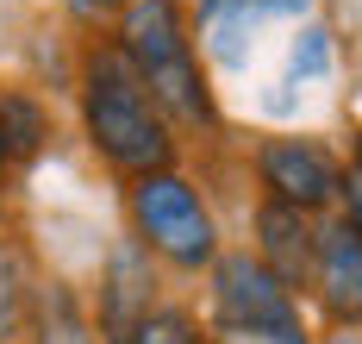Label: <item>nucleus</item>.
<instances>
[{
	"label": "nucleus",
	"instance_id": "f257e3e1",
	"mask_svg": "<svg viewBox=\"0 0 362 344\" xmlns=\"http://www.w3.org/2000/svg\"><path fill=\"white\" fill-rule=\"evenodd\" d=\"M88 132L107 163L156 176L169 163V125L156 113V101L144 94V81L132 76V63L119 50H94L88 57Z\"/></svg>",
	"mask_w": 362,
	"mask_h": 344
},
{
	"label": "nucleus",
	"instance_id": "f03ea898",
	"mask_svg": "<svg viewBox=\"0 0 362 344\" xmlns=\"http://www.w3.org/2000/svg\"><path fill=\"white\" fill-rule=\"evenodd\" d=\"M125 63L156 107L194 119V125H213V94L200 81V63H194V44L181 32L175 0H132L125 6Z\"/></svg>",
	"mask_w": 362,
	"mask_h": 344
},
{
	"label": "nucleus",
	"instance_id": "7ed1b4c3",
	"mask_svg": "<svg viewBox=\"0 0 362 344\" xmlns=\"http://www.w3.org/2000/svg\"><path fill=\"white\" fill-rule=\"evenodd\" d=\"M213 301H218V319H225L231 332H244V338L306 344L293 294L256 263V257H218V269H213Z\"/></svg>",
	"mask_w": 362,
	"mask_h": 344
},
{
	"label": "nucleus",
	"instance_id": "20e7f679",
	"mask_svg": "<svg viewBox=\"0 0 362 344\" xmlns=\"http://www.w3.org/2000/svg\"><path fill=\"white\" fill-rule=\"evenodd\" d=\"M132 213H138V231H144L169 263H181V269L213 263V219H206L200 194L187 188L181 176H169V169L138 176V188H132Z\"/></svg>",
	"mask_w": 362,
	"mask_h": 344
},
{
	"label": "nucleus",
	"instance_id": "39448f33",
	"mask_svg": "<svg viewBox=\"0 0 362 344\" xmlns=\"http://www.w3.org/2000/svg\"><path fill=\"white\" fill-rule=\"evenodd\" d=\"M262 182L275 188V200H281V207L313 213V207H325L331 194H337V163H331L319 144L275 138V144H262Z\"/></svg>",
	"mask_w": 362,
	"mask_h": 344
},
{
	"label": "nucleus",
	"instance_id": "423d86ee",
	"mask_svg": "<svg viewBox=\"0 0 362 344\" xmlns=\"http://www.w3.org/2000/svg\"><path fill=\"white\" fill-rule=\"evenodd\" d=\"M313 282L337 319H362V238L350 231V219L313 238Z\"/></svg>",
	"mask_w": 362,
	"mask_h": 344
},
{
	"label": "nucleus",
	"instance_id": "0eeeda50",
	"mask_svg": "<svg viewBox=\"0 0 362 344\" xmlns=\"http://www.w3.org/2000/svg\"><path fill=\"white\" fill-rule=\"evenodd\" d=\"M306 6L313 0H200V32H206V50L218 63H244L262 19H288Z\"/></svg>",
	"mask_w": 362,
	"mask_h": 344
},
{
	"label": "nucleus",
	"instance_id": "6e6552de",
	"mask_svg": "<svg viewBox=\"0 0 362 344\" xmlns=\"http://www.w3.org/2000/svg\"><path fill=\"white\" fill-rule=\"evenodd\" d=\"M256 231H262V257H269L262 269H269L281 288H300V282L313 275V231H306V213L269 200L262 219H256Z\"/></svg>",
	"mask_w": 362,
	"mask_h": 344
},
{
	"label": "nucleus",
	"instance_id": "1a4fd4ad",
	"mask_svg": "<svg viewBox=\"0 0 362 344\" xmlns=\"http://www.w3.org/2000/svg\"><path fill=\"white\" fill-rule=\"evenodd\" d=\"M138 301H144V263H138V251H119L112 257V313H107L112 344H132V332L144 326Z\"/></svg>",
	"mask_w": 362,
	"mask_h": 344
},
{
	"label": "nucleus",
	"instance_id": "9d476101",
	"mask_svg": "<svg viewBox=\"0 0 362 344\" xmlns=\"http://www.w3.org/2000/svg\"><path fill=\"white\" fill-rule=\"evenodd\" d=\"M37 344H94V338H88V326H81V306H75L63 288H50V294H44V313H37Z\"/></svg>",
	"mask_w": 362,
	"mask_h": 344
},
{
	"label": "nucleus",
	"instance_id": "9b49d317",
	"mask_svg": "<svg viewBox=\"0 0 362 344\" xmlns=\"http://www.w3.org/2000/svg\"><path fill=\"white\" fill-rule=\"evenodd\" d=\"M25 313V257L0 238V332H13Z\"/></svg>",
	"mask_w": 362,
	"mask_h": 344
},
{
	"label": "nucleus",
	"instance_id": "f8f14e48",
	"mask_svg": "<svg viewBox=\"0 0 362 344\" xmlns=\"http://www.w3.org/2000/svg\"><path fill=\"white\" fill-rule=\"evenodd\" d=\"M325 69H331L325 32H306V38L293 44V57H288V88H313V81H325Z\"/></svg>",
	"mask_w": 362,
	"mask_h": 344
},
{
	"label": "nucleus",
	"instance_id": "ddd939ff",
	"mask_svg": "<svg viewBox=\"0 0 362 344\" xmlns=\"http://www.w3.org/2000/svg\"><path fill=\"white\" fill-rule=\"evenodd\" d=\"M132 344H200V338H194V326L181 313H144V326L132 332Z\"/></svg>",
	"mask_w": 362,
	"mask_h": 344
},
{
	"label": "nucleus",
	"instance_id": "4468645a",
	"mask_svg": "<svg viewBox=\"0 0 362 344\" xmlns=\"http://www.w3.org/2000/svg\"><path fill=\"white\" fill-rule=\"evenodd\" d=\"M337 188H350V231L362 238V163L350 169V176H337Z\"/></svg>",
	"mask_w": 362,
	"mask_h": 344
},
{
	"label": "nucleus",
	"instance_id": "2eb2a0df",
	"mask_svg": "<svg viewBox=\"0 0 362 344\" xmlns=\"http://www.w3.org/2000/svg\"><path fill=\"white\" fill-rule=\"evenodd\" d=\"M331 344H362V332H337V338H331Z\"/></svg>",
	"mask_w": 362,
	"mask_h": 344
},
{
	"label": "nucleus",
	"instance_id": "dca6fc26",
	"mask_svg": "<svg viewBox=\"0 0 362 344\" xmlns=\"http://www.w3.org/2000/svg\"><path fill=\"white\" fill-rule=\"evenodd\" d=\"M0 163H6V138H0Z\"/></svg>",
	"mask_w": 362,
	"mask_h": 344
}]
</instances>
